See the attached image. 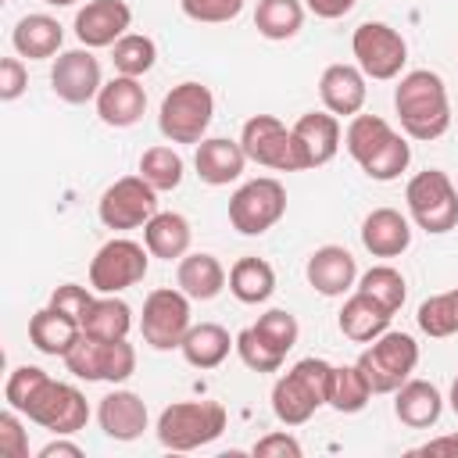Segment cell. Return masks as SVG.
I'll use <instances>...</instances> for the list:
<instances>
[{"mask_svg":"<svg viewBox=\"0 0 458 458\" xmlns=\"http://www.w3.org/2000/svg\"><path fill=\"white\" fill-rule=\"evenodd\" d=\"M240 143H243L247 161H254L261 168H276V172H304L308 168V157H304L293 129H286L276 114L247 118Z\"/></svg>","mask_w":458,"mask_h":458,"instance_id":"obj_8","label":"cell"},{"mask_svg":"<svg viewBox=\"0 0 458 458\" xmlns=\"http://www.w3.org/2000/svg\"><path fill=\"white\" fill-rule=\"evenodd\" d=\"M333 365L322 358H301L272 386V411L283 426H304L322 404H329Z\"/></svg>","mask_w":458,"mask_h":458,"instance_id":"obj_3","label":"cell"},{"mask_svg":"<svg viewBox=\"0 0 458 458\" xmlns=\"http://www.w3.org/2000/svg\"><path fill=\"white\" fill-rule=\"evenodd\" d=\"M140 175H143L157 193L175 190V186L182 182V157H179V150H172V147H150V150H143V157H140Z\"/></svg>","mask_w":458,"mask_h":458,"instance_id":"obj_39","label":"cell"},{"mask_svg":"<svg viewBox=\"0 0 458 458\" xmlns=\"http://www.w3.org/2000/svg\"><path fill=\"white\" fill-rule=\"evenodd\" d=\"M11 43H14V50H18L21 57L43 61V57H54V54L61 50L64 29H61V21L50 18V14H25V18L14 25Z\"/></svg>","mask_w":458,"mask_h":458,"instance_id":"obj_31","label":"cell"},{"mask_svg":"<svg viewBox=\"0 0 458 458\" xmlns=\"http://www.w3.org/2000/svg\"><path fill=\"white\" fill-rule=\"evenodd\" d=\"M79 336H82L79 318L64 315V311L54 308V304L39 308V311L29 318V340H32V347L43 351V354H50V358H57V354L64 358Z\"/></svg>","mask_w":458,"mask_h":458,"instance_id":"obj_26","label":"cell"},{"mask_svg":"<svg viewBox=\"0 0 458 458\" xmlns=\"http://www.w3.org/2000/svg\"><path fill=\"white\" fill-rule=\"evenodd\" d=\"M97 215L107 229H140L157 215V190L143 175H122L100 193Z\"/></svg>","mask_w":458,"mask_h":458,"instance_id":"obj_15","label":"cell"},{"mask_svg":"<svg viewBox=\"0 0 458 458\" xmlns=\"http://www.w3.org/2000/svg\"><path fill=\"white\" fill-rule=\"evenodd\" d=\"M390 318H394V311H386L379 301H372L369 293H351L347 301H344V308H340V315H336V326H340V333L347 336V340H354V344H372L379 333H386L390 329Z\"/></svg>","mask_w":458,"mask_h":458,"instance_id":"obj_25","label":"cell"},{"mask_svg":"<svg viewBox=\"0 0 458 458\" xmlns=\"http://www.w3.org/2000/svg\"><path fill=\"white\" fill-rule=\"evenodd\" d=\"M236 354H240V361H243L247 369H254V372H279L283 361H286V358H279L276 351H268V347L254 336L250 326L236 333Z\"/></svg>","mask_w":458,"mask_h":458,"instance_id":"obj_41","label":"cell"},{"mask_svg":"<svg viewBox=\"0 0 458 458\" xmlns=\"http://www.w3.org/2000/svg\"><path fill=\"white\" fill-rule=\"evenodd\" d=\"M304 276L311 283V290H318L322 297H340L354 286L358 279V265H354V254L347 247H336V243H326L318 247L308 265H304Z\"/></svg>","mask_w":458,"mask_h":458,"instance_id":"obj_20","label":"cell"},{"mask_svg":"<svg viewBox=\"0 0 458 458\" xmlns=\"http://www.w3.org/2000/svg\"><path fill=\"white\" fill-rule=\"evenodd\" d=\"M21 415H29L36 426H43V429H50L57 437H72L89 422V404L72 383H61V379L47 376L32 390V397L25 401Z\"/></svg>","mask_w":458,"mask_h":458,"instance_id":"obj_10","label":"cell"},{"mask_svg":"<svg viewBox=\"0 0 458 458\" xmlns=\"http://www.w3.org/2000/svg\"><path fill=\"white\" fill-rule=\"evenodd\" d=\"M419 329L433 340H444V336H454L458 333V304H454V293H437V297H426L419 304Z\"/></svg>","mask_w":458,"mask_h":458,"instance_id":"obj_40","label":"cell"},{"mask_svg":"<svg viewBox=\"0 0 458 458\" xmlns=\"http://www.w3.org/2000/svg\"><path fill=\"white\" fill-rule=\"evenodd\" d=\"M143 111H147V89L132 75H114L97 93V114H100L104 125L129 129L143 118Z\"/></svg>","mask_w":458,"mask_h":458,"instance_id":"obj_19","label":"cell"},{"mask_svg":"<svg viewBox=\"0 0 458 458\" xmlns=\"http://www.w3.org/2000/svg\"><path fill=\"white\" fill-rule=\"evenodd\" d=\"M394 111L401 118L404 136L411 140H440L451 125V104H447V86L437 72L429 68H415L408 75H401L397 89H394Z\"/></svg>","mask_w":458,"mask_h":458,"instance_id":"obj_1","label":"cell"},{"mask_svg":"<svg viewBox=\"0 0 458 458\" xmlns=\"http://www.w3.org/2000/svg\"><path fill=\"white\" fill-rule=\"evenodd\" d=\"M344 147H347V154L361 165V172H365L369 179H376V182L397 179V175L408 168V161H411L408 140H404L401 132H394L390 122L379 118V114H361V111H358V114L347 122Z\"/></svg>","mask_w":458,"mask_h":458,"instance_id":"obj_2","label":"cell"},{"mask_svg":"<svg viewBox=\"0 0 458 458\" xmlns=\"http://www.w3.org/2000/svg\"><path fill=\"white\" fill-rule=\"evenodd\" d=\"M47 379V372L39 369V365H18L11 376H7V386H4V397H7V408H14V411H21L25 408V401L32 397V390L39 386Z\"/></svg>","mask_w":458,"mask_h":458,"instance_id":"obj_43","label":"cell"},{"mask_svg":"<svg viewBox=\"0 0 458 458\" xmlns=\"http://www.w3.org/2000/svg\"><path fill=\"white\" fill-rule=\"evenodd\" d=\"M50 86L64 104H86L100 93V61L89 54V47L64 50L50 68Z\"/></svg>","mask_w":458,"mask_h":458,"instance_id":"obj_16","label":"cell"},{"mask_svg":"<svg viewBox=\"0 0 458 458\" xmlns=\"http://www.w3.org/2000/svg\"><path fill=\"white\" fill-rule=\"evenodd\" d=\"M250 329H254V336H258L268 351H276L279 358H286V354L293 351L297 336H301V326H297V318H293L286 308H272V311L258 315V322H254Z\"/></svg>","mask_w":458,"mask_h":458,"instance_id":"obj_38","label":"cell"},{"mask_svg":"<svg viewBox=\"0 0 458 458\" xmlns=\"http://www.w3.org/2000/svg\"><path fill=\"white\" fill-rule=\"evenodd\" d=\"M318 97L326 104L329 114L336 118H354L365 107L369 86H365V72L358 64H329L318 79Z\"/></svg>","mask_w":458,"mask_h":458,"instance_id":"obj_18","label":"cell"},{"mask_svg":"<svg viewBox=\"0 0 458 458\" xmlns=\"http://www.w3.org/2000/svg\"><path fill=\"white\" fill-rule=\"evenodd\" d=\"M372 401V386L365 379V372L354 365H333V379H329V408L354 415Z\"/></svg>","mask_w":458,"mask_h":458,"instance_id":"obj_35","label":"cell"},{"mask_svg":"<svg viewBox=\"0 0 458 458\" xmlns=\"http://www.w3.org/2000/svg\"><path fill=\"white\" fill-rule=\"evenodd\" d=\"M415 365H419V344L415 336L397 329L379 333L358 358V369L365 372L372 394H394L404 379H411Z\"/></svg>","mask_w":458,"mask_h":458,"instance_id":"obj_6","label":"cell"},{"mask_svg":"<svg viewBox=\"0 0 458 458\" xmlns=\"http://www.w3.org/2000/svg\"><path fill=\"white\" fill-rule=\"evenodd\" d=\"M18 415L21 411H14V408L0 415V454H7V458H29V437L18 422Z\"/></svg>","mask_w":458,"mask_h":458,"instance_id":"obj_44","label":"cell"},{"mask_svg":"<svg viewBox=\"0 0 458 458\" xmlns=\"http://www.w3.org/2000/svg\"><path fill=\"white\" fill-rule=\"evenodd\" d=\"M404 200H408L415 225L433 236L451 233L458 225V190L447 179V172H440V168L415 172L404 186Z\"/></svg>","mask_w":458,"mask_h":458,"instance_id":"obj_7","label":"cell"},{"mask_svg":"<svg viewBox=\"0 0 458 458\" xmlns=\"http://www.w3.org/2000/svg\"><path fill=\"white\" fill-rule=\"evenodd\" d=\"M283 215H286V190L272 175L250 179L229 197V225L243 236L268 233Z\"/></svg>","mask_w":458,"mask_h":458,"instance_id":"obj_11","label":"cell"},{"mask_svg":"<svg viewBox=\"0 0 458 458\" xmlns=\"http://www.w3.org/2000/svg\"><path fill=\"white\" fill-rule=\"evenodd\" d=\"M190 240H193V229L179 211H157L143 225V243L150 258H161V261H179L190 250Z\"/></svg>","mask_w":458,"mask_h":458,"instance_id":"obj_29","label":"cell"},{"mask_svg":"<svg viewBox=\"0 0 458 458\" xmlns=\"http://www.w3.org/2000/svg\"><path fill=\"white\" fill-rule=\"evenodd\" d=\"M39 458H82V447L72 440H50L47 447H39Z\"/></svg>","mask_w":458,"mask_h":458,"instance_id":"obj_49","label":"cell"},{"mask_svg":"<svg viewBox=\"0 0 458 458\" xmlns=\"http://www.w3.org/2000/svg\"><path fill=\"white\" fill-rule=\"evenodd\" d=\"M233 347H236V336H229V329L218 326V322H197V326H190V333L179 344L182 358L193 369H218L229 358Z\"/></svg>","mask_w":458,"mask_h":458,"instance_id":"obj_30","label":"cell"},{"mask_svg":"<svg viewBox=\"0 0 458 458\" xmlns=\"http://www.w3.org/2000/svg\"><path fill=\"white\" fill-rule=\"evenodd\" d=\"M451 293H454V304H458V290H451Z\"/></svg>","mask_w":458,"mask_h":458,"instance_id":"obj_53","label":"cell"},{"mask_svg":"<svg viewBox=\"0 0 458 458\" xmlns=\"http://www.w3.org/2000/svg\"><path fill=\"white\" fill-rule=\"evenodd\" d=\"M64 365L86 383H125L136 372V347L129 340H97L82 333L64 354Z\"/></svg>","mask_w":458,"mask_h":458,"instance_id":"obj_9","label":"cell"},{"mask_svg":"<svg viewBox=\"0 0 458 458\" xmlns=\"http://www.w3.org/2000/svg\"><path fill=\"white\" fill-rule=\"evenodd\" d=\"M111 61H114V72H118V75L140 79V75H147V72L154 68L157 47H154V39L143 36V32H125V36L111 47Z\"/></svg>","mask_w":458,"mask_h":458,"instance_id":"obj_36","label":"cell"},{"mask_svg":"<svg viewBox=\"0 0 458 458\" xmlns=\"http://www.w3.org/2000/svg\"><path fill=\"white\" fill-rule=\"evenodd\" d=\"M79 326L86 336H97V340H125L132 329V308L125 301H118L114 293H100V297H93V304L86 308Z\"/></svg>","mask_w":458,"mask_h":458,"instance_id":"obj_32","label":"cell"},{"mask_svg":"<svg viewBox=\"0 0 458 458\" xmlns=\"http://www.w3.org/2000/svg\"><path fill=\"white\" fill-rule=\"evenodd\" d=\"M97 422L111 440L129 444V440L143 437V429H147V404L132 390H111L107 397H100Z\"/></svg>","mask_w":458,"mask_h":458,"instance_id":"obj_21","label":"cell"},{"mask_svg":"<svg viewBox=\"0 0 458 458\" xmlns=\"http://www.w3.org/2000/svg\"><path fill=\"white\" fill-rule=\"evenodd\" d=\"M290 129H293V136H297V143H301V150L308 157V168H318V165L336 157V150H340V118L336 114L308 111Z\"/></svg>","mask_w":458,"mask_h":458,"instance_id":"obj_24","label":"cell"},{"mask_svg":"<svg viewBox=\"0 0 458 458\" xmlns=\"http://www.w3.org/2000/svg\"><path fill=\"white\" fill-rule=\"evenodd\" d=\"M193 165H197V175H200L208 186H229L233 179L243 175L247 154H243V143H240V140L211 136V140H200V143H197Z\"/></svg>","mask_w":458,"mask_h":458,"instance_id":"obj_22","label":"cell"},{"mask_svg":"<svg viewBox=\"0 0 458 458\" xmlns=\"http://www.w3.org/2000/svg\"><path fill=\"white\" fill-rule=\"evenodd\" d=\"M29 86V72L18 57H4L0 61V100H18Z\"/></svg>","mask_w":458,"mask_h":458,"instance_id":"obj_46","label":"cell"},{"mask_svg":"<svg viewBox=\"0 0 458 458\" xmlns=\"http://www.w3.org/2000/svg\"><path fill=\"white\" fill-rule=\"evenodd\" d=\"M250 451H254V458H301V444L290 433H268Z\"/></svg>","mask_w":458,"mask_h":458,"instance_id":"obj_47","label":"cell"},{"mask_svg":"<svg viewBox=\"0 0 458 458\" xmlns=\"http://www.w3.org/2000/svg\"><path fill=\"white\" fill-rule=\"evenodd\" d=\"M304 4H308V11H311L315 18H326V21H336V18H344V14H351L358 0H304Z\"/></svg>","mask_w":458,"mask_h":458,"instance_id":"obj_48","label":"cell"},{"mask_svg":"<svg viewBox=\"0 0 458 458\" xmlns=\"http://www.w3.org/2000/svg\"><path fill=\"white\" fill-rule=\"evenodd\" d=\"M229 290L240 304H265L276 293V272L265 258H240L229 268Z\"/></svg>","mask_w":458,"mask_h":458,"instance_id":"obj_33","label":"cell"},{"mask_svg":"<svg viewBox=\"0 0 458 458\" xmlns=\"http://www.w3.org/2000/svg\"><path fill=\"white\" fill-rule=\"evenodd\" d=\"M150 268V250L147 243H136L129 236H114L107 240L93 261H89V286L97 293H122L136 283H143Z\"/></svg>","mask_w":458,"mask_h":458,"instance_id":"obj_12","label":"cell"},{"mask_svg":"<svg viewBox=\"0 0 458 458\" xmlns=\"http://www.w3.org/2000/svg\"><path fill=\"white\" fill-rule=\"evenodd\" d=\"M351 50L358 68L365 72V79H397L404 61H408V43L397 29H390L386 21H361L351 36Z\"/></svg>","mask_w":458,"mask_h":458,"instance_id":"obj_13","label":"cell"},{"mask_svg":"<svg viewBox=\"0 0 458 458\" xmlns=\"http://www.w3.org/2000/svg\"><path fill=\"white\" fill-rule=\"evenodd\" d=\"M50 304L61 308V311L72 315V318H82L86 308L93 304V293H89L86 286H79V283H64V286H57V290L50 293Z\"/></svg>","mask_w":458,"mask_h":458,"instance_id":"obj_45","label":"cell"},{"mask_svg":"<svg viewBox=\"0 0 458 458\" xmlns=\"http://www.w3.org/2000/svg\"><path fill=\"white\" fill-rule=\"evenodd\" d=\"M43 4H50V7H72L75 0H43Z\"/></svg>","mask_w":458,"mask_h":458,"instance_id":"obj_52","label":"cell"},{"mask_svg":"<svg viewBox=\"0 0 458 458\" xmlns=\"http://www.w3.org/2000/svg\"><path fill=\"white\" fill-rule=\"evenodd\" d=\"M129 25H132V11L125 0H89L75 14V36L89 50L114 47L129 32Z\"/></svg>","mask_w":458,"mask_h":458,"instance_id":"obj_17","label":"cell"},{"mask_svg":"<svg viewBox=\"0 0 458 458\" xmlns=\"http://www.w3.org/2000/svg\"><path fill=\"white\" fill-rule=\"evenodd\" d=\"M175 283L190 301H211L225 290V268L215 254H182L179 268H175Z\"/></svg>","mask_w":458,"mask_h":458,"instance_id":"obj_28","label":"cell"},{"mask_svg":"<svg viewBox=\"0 0 458 458\" xmlns=\"http://www.w3.org/2000/svg\"><path fill=\"white\" fill-rule=\"evenodd\" d=\"M179 7L190 21L222 25V21H233L243 11V0H179Z\"/></svg>","mask_w":458,"mask_h":458,"instance_id":"obj_42","label":"cell"},{"mask_svg":"<svg viewBox=\"0 0 458 458\" xmlns=\"http://www.w3.org/2000/svg\"><path fill=\"white\" fill-rule=\"evenodd\" d=\"M358 290L369 293L372 301H379L386 311H401L404 297H408V283L404 276L394 268V265H372L361 279H358Z\"/></svg>","mask_w":458,"mask_h":458,"instance_id":"obj_37","label":"cell"},{"mask_svg":"<svg viewBox=\"0 0 458 458\" xmlns=\"http://www.w3.org/2000/svg\"><path fill=\"white\" fill-rule=\"evenodd\" d=\"M304 25V4L301 0H258L254 29L265 39H293Z\"/></svg>","mask_w":458,"mask_h":458,"instance_id":"obj_34","label":"cell"},{"mask_svg":"<svg viewBox=\"0 0 458 458\" xmlns=\"http://www.w3.org/2000/svg\"><path fill=\"white\" fill-rule=\"evenodd\" d=\"M394 394H397L394 397V415L404 426H411V429L437 426V419L444 411V397H440V390L433 383H426V379H404Z\"/></svg>","mask_w":458,"mask_h":458,"instance_id":"obj_27","label":"cell"},{"mask_svg":"<svg viewBox=\"0 0 458 458\" xmlns=\"http://www.w3.org/2000/svg\"><path fill=\"white\" fill-rule=\"evenodd\" d=\"M215 118V97L204 82H179L165 93L157 129L172 143H200Z\"/></svg>","mask_w":458,"mask_h":458,"instance_id":"obj_5","label":"cell"},{"mask_svg":"<svg viewBox=\"0 0 458 458\" xmlns=\"http://www.w3.org/2000/svg\"><path fill=\"white\" fill-rule=\"evenodd\" d=\"M229 415L218 401H175L157 415V440L168 451H197L222 437Z\"/></svg>","mask_w":458,"mask_h":458,"instance_id":"obj_4","label":"cell"},{"mask_svg":"<svg viewBox=\"0 0 458 458\" xmlns=\"http://www.w3.org/2000/svg\"><path fill=\"white\" fill-rule=\"evenodd\" d=\"M411 243V225L401 211L394 208H376L365 215L361 222V247L372 254V258H397L404 254Z\"/></svg>","mask_w":458,"mask_h":458,"instance_id":"obj_23","label":"cell"},{"mask_svg":"<svg viewBox=\"0 0 458 458\" xmlns=\"http://www.w3.org/2000/svg\"><path fill=\"white\" fill-rule=\"evenodd\" d=\"M419 454H458V433H447V437H437V440L422 444Z\"/></svg>","mask_w":458,"mask_h":458,"instance_id":"obj_50","label":"cell"},{"mask_svg":"<svg viewBox=\"0 0 458 458\" xmlns=\"http://www.w3.org/2000/svg\"><path fill=\"white\" fill-rule=\"evenodd\" d=\"M447 401H451V411L458 415V376H454V383H451V397H447Z\"/></svg>","mask_w":458,"mask_h":458,"instance_id":"obj_51","label":"cell"},{"mask_svg":"<svg viewBox=\"0 0 458 458\" xmlns=\"http://www.w3.org/2000/svg\"><path fill=\"white\" fill-rule=\"evenodd\" d=\"M190 297L179 286L150 290L140 315V333L154 351H172L190 333Z\"/></svg>","mask_w":458,"mask_h":458,"instance_id":"obj_14","label":"cell"}]
</instances>
